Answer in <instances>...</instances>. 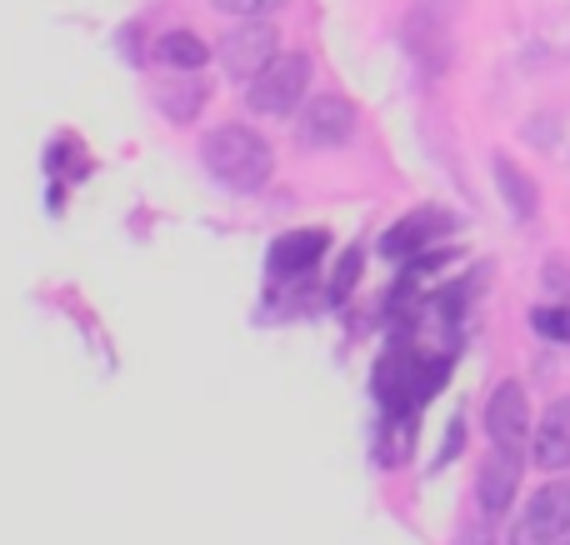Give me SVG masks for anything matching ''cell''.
Masks as SVG:
<instances>
[{"label":"cell","mask_w":570,"mask_h":545,"mask_svg":"<svg viewBox=\"0 0 570 545\" xmlns=\"http://www.w3.org/2000/svg\"><path fill=\"white\" fill-rule=\"evenodd\" d=\"M200 160L230 190H256L271 176V146L250 126H216L200 146Z\"/></svg>","instance_id":"6da1fadb"},{"label":"cell","mask_w":570,"mask_h":545,"mask_svg":"<svg viewBox=\"0 0 570 545\" xmlns=\"http://www.w3.org/2000/svg\"><path fill=\"white\" fill-rule=\"evenodd\" d=\"M311 96V60L301 50H281L256 80H250V110L256 116H291Z\"/></svg>","instance_id":"7a4b0ae2"},{"label":"cell","mask_w":570,"mask_h":545,"mask_svg":"<svg viewBox=\"0 0 570 545\" xmlns=\"http://www.w3.org/2000/svg\"><path fill=\"white\" fill-rule=\"evenodd\" d=\"M570 541V480H551L531 496L511 545H566Z\"/></svg>","instance_id":"3957f363"},{"label":"cell","mask_w":570,"mask_h":545,"mask_svg":"<svg viewBox=\"0 0 570 545\" xmlns=\"http://www.w3.org/2000/svg\"><path fill=\"white\" fill-rule=\"evenodd\" d=\"M276 56H281V30L271 26V20H261V16L240 20V26L220 40V60H226V70L236 80H256Z\"/></svg>","instance_id":"277c9868"},{"label":"cell","mask_w":570,"mask_h":545,"mask_svg":"<svg viewBox=\"0 0 570 545\" xmlns=\"http://www.w3.org/2000/svg\"><path fill=\"white\" fill-rule=\"evenodd\" d=\"M355 130V110L345 96H305V110L295 120V136L305 150H335Z\"/></svg>","instance_id":"5b68a950"},{"label":"cell","mask_w":570,"mask_h":545,"mask_svg":"<svg viewBox=\"0 0 570 545\" xmlns=\"http://www.w3.org/2000/svg\"><path fill=\"white\" fill-rule=\"evenodd\" d=\"M485 430L505 450H521L531 440V400H525L521 380H501L491 390V400H485Z\"/></svg>","instance_id":"8992f818"},{"label":"cell","mask_w":570,"mask_h":545,"mask_svg":"<svg viewBox=\"0 0 570 545\" xmlns=\"http://www.w3.org/2000/svg\"><path fill=\"white\" fill-rule=\"evenodd\" d=\"M515 490H521V450H505L495 446L491 456L481 460V476H475V501H481L485 516H505L515 501Z\"/></svg>","instance_id":"52a82bcc"},{"label":"cell","mask_w":570,"mask_h":545,"mask_svg":"<svg viewBox=\"0 0 570 545\" xmlns=\"http://www.w3.org/2000/svg\"><path fill=\"white\" fill-rule=\"evenodd\" d=\"M531 460L541 470H566L570 466V396L551 400V410L541 416L531 440Z\"/></svg>","instance_id":"ba28073f"},{"label":"cell","mask_w":570,"mask_h":545,"mask_svg":"<svg viewBox=\"0 0 570 545\" xmlns=\"http://www.w3.org/2000/svg\"><path fill=\"white\" fill-rule=\"evenodd\" d=\"M495 186H501V196H505V206H511V216L515 220H531L535 210H541V190H535V180L525 176L521 166H511V160H495Z\"/></svg>","instance_id":"9c48e42d"},{"label":"cell","mask_w":570,"mask_h":545,"mask_svg":"<svg viewBox=\"0 0 570 545\" xmlns=\"http://www.w3.org/2000/svg\"><path fill=\"white\" fill-rule=\"evenodd\" d=\"M321 250H325V236H321V230H291V236L276 240L271 260H276V270H311Z\"/></svg>","instance_id":"30bf717a"},{"label":"cell","mask_w":570,"mask_h":545,"mask_svg":"<svg viewBox=\"0 0 570 545\" xmlns=\"http://www.w3.org/2000/svg\"><path fill=\"white\" fill-rule=\"evenodd\" d=\"M156 56L166 60V66H176V70H200L210 50H206V40L190 36V30H170V36L156 40Z\"/></svg>","instance_id":"8fae6325"},{"label":"cell","mask_w":570,"mask_h":545,"mask_svg":"<svg viewBox=\"0 0 570 545\" xmlns=\"http://www.w3.org/2000/svg\"><path fill=\"white\" fill-rule=\"evenodd\" d=\"M431 216H435V210H421L415 220H405V226L395 230V236H385V250H391V256H405V250H415L435 226H441V220H431Z\"/></svg>","instance_id":"7c38bea8"},{"label":"cell","mask_w":570,"mask_h":545,"mask_svg":"<svg viewBox=\"0 0 570 545\" xmlns=\"http://www.w3.org/2000/svg\"><path fill=\"white\" fill-rule=\"evenodd\" d=\"M531 326L541 330L546 340H561V346H570V306H541V310H531Z\"/></svg>","instance_id":"4fadbf2b"},{"label":"cell","mask_w":570,"mask_h":545,"mask_svg":"<svg viewBox=\"0 0 570 545\" xmlns=\"http://www.w3.org/2000/svg\"><path fill=\"white\" fill-rule=\"evenodd\" d=\"M200 100H206V90H200V86H166V90H160V106H166L176 120H190V116H196Z\"/></svg>","instance_id":"5bb4252c"},{"label":"cell","mask_w":570,"mask_h":545,"mask_svg":"<svg viewBox=\"0 0 570 545\" xmlns=\"http://www.w3.org/2000/svg\"><path fill=\"white\" fill-rule=\"evenodd\" d=\"M281 0H216V10H226V16H240V20H256V16H271Z\"/></svg>","instance_id":"9a60e30c"},{"label":"cell","mask_w":570,"mask_h":545,"mask_svg":"<svg viewBox=\"0 0 570 545\" xmlns=\"http://www.w3.org/2000/svg\"><path fill=\"white\" fill-rule=\"evenodd\" d=\"M455 545H495V541H491V531H465Z\"/></svg>","instance_id":"2e32d148"}]
</instances>
